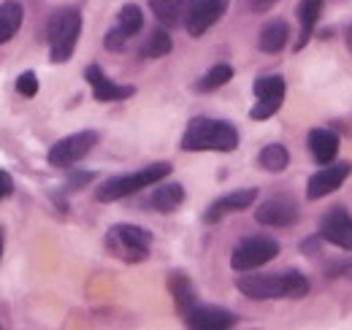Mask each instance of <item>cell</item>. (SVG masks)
<instances>
[{
	"label": "cell",
	"mask_w": 352,
	"mask_h": 330,
	"mask_svg": "<svg viewBox=\"0 0 352 330\" xmlns=\"http://www.w3.org/2000/svg\"><path fill=\"white\" fill-rule=\"evenodd\" d=\"M322 6L325 0H301L298 3V22H301V33H298V41H296V52L304 49L309 43V38L314 36V28L322 16Z\"/></svg>",
	"instance_id": "18"
},
{
	"label": "cell",
	"mask_w": 352,
	"mask_h": 330,
	"mask_svg": "<svg viewBox=\"0 0 352 330\" xmlns=\"http://www.w3.org/2000/svg\"><path fill=\"white\" fill-rule=\"evenodd\" d=\"M131 41V36H125L120 28H111L109 33H106V38H103V46L109 49V52H122L125 46Z\"/></svg>",
	"instance_id": "29"
},
{
	"label": "cell",
	"mask_w": 352,
	"mask_h": 330,
	"mask_svg": "<svg viewBox=\"0 0 352 330\" xmlns=\"http://www.w3.org/2000/svg\"><path fill=\"white\" fill-rule=\"evenodd\" d=\"M85 79H87L89 87H92V98H95L98 103L128 100V98H133V95H135V87H131V84L111 82V79L103 74V68H100V65H87Z\"/></svg>",
	"instance_id": "12"
},
{
	"label": "cell",
	"mask_w": 352,
	"mask_h": 330,
	"mask_svg": "<svg viewBox=\"0 0 352 330\" xmlns=\"http://www.w3.org/2000/svg\"><path fill=\"white\" fill-rule=\"evenodd\" d=\"M320 236L333 247L352 252V217L347 208H331L320 222Z\"/></svg>",
	"instance_id": "13"
},
{
	"label": "cell",
	"mask_w": 352,
	"mask_h": 330,
	"mask_svg": "<svg viewBox=\"0 0 352 330\" xmlns=\"http://www.w3.org/2000/svg\"><path fill=\"white\" fill-rule=\"evenodd\" d=\"M258 163H261V168L268 170V173H282V170L290 165V152H287L282 144H268V146L261 149Z\"/></svg>",
	"instance_id": "23"
},
{
	"label": "cell",
	"mask_w": 352,
	"mask_h": 330,
	"mask_svg": "<svg viewBox=\"0 0 352 330\" xmlns=\"http://www.w3.org/2000/svg\"><path fill=\"white\" fill-rule=\"evenodd\" d=\"M82 36V14L76 8H60L49 19V57L52 63H68Z\"/></svg>",
	"instance_id": "4"
},
{
	"label": "cell",
	"mask_w": 352,
	"mask_h": 330,
	"mask_svg": "<svg viewBox=\"0 0 352 330\" xmlns=\"http://www.w3.org/2000/svg\"><path fill=\"white\" fill-rule=\"evenodd\" d=\"M279 254V244L276 239H268V236H250L244 241H239V247L233 249L230 254V268L233 271H255L265 263H271L274 257Z\"/></svg>",
	"instance_id": "6"
},
{
	"label": "cell",
	"mask_w": 352,
	"mask_h": 330,
	"mask_svg": "<svg viewBox=\"0 0 352 330\" xmlns=\"http://www.w3.org/2000/svg\"><path fill=\"white\" fill-rule=\"evenodd\" d=\"M16 92L25 95V98H33L38 95V76L33 71H25L19 79H16Z\"/></svg>",
	"instance_id": "28"
},
{
	"label": "cell",
	"mask_w": 352,
	"mask_h": 330,
	"mask_svg": "<svg viewBox=\"0 0 352 330\" xmlns=\"http://www.w3.org/2000/svg\"><path fill=\"white\" fill-rule=\"evenodd\" d=\"M0 257H3V228H0Z\"/></svg>",
	"instance_id": "33"
},
{
	"label": "cell",
	"mask_w": 352,
	"mask_h": 330,
	"mask_svg": "<svg viewBox=\"0 0 352 330\" xmlns=\"http://www.w3.org/2000/svg\"><path fill=\"white\" fill-rule=\"evenodd\" d=\"M255 219L265 228H290L298 222V204L290 195H274L258 206Z\"/></svg>",
	"instance_id": "10"
},
{
	"label": "cell",
	"mask_w": 352,
	"mask_h": 330,
	"mask_svg": "<svg viewBox=\"0 0 352 330\" xmlns=\"http://www.w3.org/2000/svg\"><path fill=\"white\" fill-rule=\"evenodd\" d=\"M184 204V187L179 182H157V190H152L149 206L160 214H171Z\"/></svg>",
	"instance_id": "17"
},
{
	"label": "cell",
	"mask_w": 352,
	"mask_h": 330,
	"mask_svg": "<svg viewBox=\"0 0 352 330\" xmlns=\"http://www.w3.org/2000/svg\"><path fill=\"white\" fill-rule=\"evenodd\" d=\"M184 6L187 0H149V8L163 28H179L184 22Z\"/></svg>",
	"instance_id": "22"
},
{
	"label": "cell",
	"mask_w": 352,
	"mask_h": 330,
	"mask_svg": "<svg viewBox=\"0 0 352 330\" xmlns=\"http://www.w3.org/2000/svg\"><path fill=\"white\" fill-rule=\"evenodd\" d=\"M233 79V68L230 65H214V68H209L198 82H195V92H214V89H220L225 84Z\"/></svg>",
	"instance_id": "25"
},
{
	"label": "cell",
	"mask_w": 352,
	"mask_h": 330,
	"mask_svg": "<svg viewBox=\"0 0 352 330\" xmlns=\"http://www.w3.org/2000/svg\"><path fill=\"white\" fill-rule=\"evenodd\" d=\"M347 46H350V52H352V25L347 28Z\"/></svg>",
	"instance_id": "32"
},
{
	"label": "cell",
	"mask_w": 352,
	"mask_h": 330,
	"mask_svg": "<svg viewBox=\"0 0 352 330\" xmlns=\"http://www.w3.org/2000/svg\"><path fill=\"white\" fill-rule=\"evenodd\" d=\"M352 173V165L350 163H336V165H325V168H320L311 179H309L307 184V198L309 201H320V198H325V195H331V192H336L344 182H347V176Z\"/></svg>",
	"instance_id": "11"
},
{
	"label": "cell",
	"mask_w": 352,
	"mask_h": 330,
	"mask_svg": "<svg viewBox=\"0 0 352 330\" xmlns=\"http://www.w3.org/2000/svg\"><path fill=\"white\" fill-rule=\"evenodd\" d=\"M168 176H171V163L146 165V168H138V170L125 173V176H111V179H106V182L98 187L95 198H98L100 204H114V201H122V198H128V195H135V192H141V190H146V187H155L157 182H163V179H168Z\"/></svg>",
	"instance_id": "3"
},
{
	"label": "cell",
	"mask_w": 352,
	"mask_h": 330,
	"mask_svg": "<svg viewBox=\"0 0 352 330\" xmlns=\"http://www.w3.org/2000/svg\"><path fill=\"white\" fill-rule=\"evenodd\" d=\"M184 325L187 328H195V330H225V328H233L239 320L233 311H225L220 306H195L190 309L184 317Z\"/></svg>",
	"instance_id": "14"
},
{
	"label": "cell",
	"mask_w": 352,
	"mask_h": 330,
	"mask_svg": "<svg viewBox=\"0 0 352 330\" xmlns=\"http://www.w3.org/2000/svg\"><path fill=\"white\" fill-rule=\"evenodd\" d=\"M25 19V8L16 0H6L0 3V43H8L22 28Z\"/></svg>",
	"instance_id": "20"
},
{
	"label": "cell",
	"mask_w": 352,
	"mask_h": 330,
	"mask_svg": "<svg viewBox=\"0 0 352 330\" xmlns=\"http://www.w3.org/2000/svg\"><path fill=\"white\" fill-rule=\"evenodd\" d=\"M287 41H290V28L282 19H271L268 25H263V30L258 36V46H261V52H265V54L282 52L287 46Z\"/></svg>",
	"instance_id": "19"
},
{
	"label": "cell",
	"mask_w": 352,
	"mask_h": 330,
	"mask_svg": "<svg viewBox=\"0 0 352 330\" xmlns=\"http://www.w3.org/2000/svg\"><path fill=\"white\" fill-rule=\"evenodd\" d=\"M106 247L114 257H120L125 263H144L152 249V236H149V230H144L138 225L120 222V225L109 228Z\"/></svg>",
	"instance_id": "5"
},
{
	"label": "cell",
	"mask_w": 352,
	"mask_h": 330,
	"mask_svg": "<svg viewBox=\"0 0 352 330\" xmlns=\"http://www.w3.org/2000/svg\"><path fill=\"white\" fill-rule=\"evenodd\" d=\"M307 144H309L311 157L320 165H328L339 155V135L331 133V130H325V127H314V130L309 133Z\"/></svg>",
	"instance_id": "16"
},
{
	"label": "cell",
	"mask_w": 352,
	"mask_h": 330,
	"mask_svg": "<svg viewBox=\"0 0 352 330\" xmlns=\"http://www.w3.org/2000/svg\"><path fill=\"white\" fill-rule=\"evenodd\" d=\"M228 3L230 0H187L184 6V30L192 36V38H201L206 30H212L220 16L228 11Z\"/></svg>",
	"instance_id": "8"
},
{
	"label": "cell",
	"mask_w": 352,
	"mask_h": 330,
	"mask_svg": "<svg viewBox=\"0 0 352 330\" xmlns=\"http://www.w3.org/2000/svg\"><path fill=\"white\" fill-rule=\"evenodd\" d=\"M168 289H171V295H174L176 300V311L184 317L190 309H195L198 306V292L192 287V282L184 276V274H174L171 279H168Z\"/></svg>",
	"instance_id": "21"
},
{
	"label": "cell",
	"mask_w": 352,
	"mask_h": 330,
	"mask_svg": "<svg viewBox=\"0 0 352 330\" xmlns=\"http://www.w3.org/2000/svg\"><path fill=\"white\" fill-rule=\"evenodd\" d=\"M95 144H98V133L95 130H82V133L65 135V138H60L49 149L46 160H49L52 168H71V165H76L79 160H85L89 152L95 149Z\"/></svg>",
	"instance_id": "7"
},
{
	"label": "cell",
	"mask_w": 352,
	"mask_h": 330,
	"mask_svg": "<svg viewBox=\"0 0 352 330\" xmlns=\"http://www.w3.org/2000/svg\"><path fill=\"white\" fill-rule=\"evenodd\" d=\"M117 28H120L125 36H131V38L141 33V28H144V14H141V8H138L135 3H125V6L120 8Z\"/></svg>",
	"instance_id": "26"
},
{
	"label": "cell",
	"mask_w": 352,
	"mask_h": 330,
	"mask_svg": "<svg viewBox=\"0 0 352 330\" xmlns=\"http://www.w3.org/2000/svg\"><path fill=\"white\" fill-rule=\"evenodd\" d=\"M11 192H14V179H11L6 170H0V201L8 198Z\"/></svg>",
	"instance_id": "31"
},
{
	"label": "cell",
	"mask_w": 352,
	"mask_h": 330,
	"mask_svg": "<svg viewBox=\"0 0 352 330\" xmlns=\"http://www.w3.org/2000/svg\"><path fill=\"white\" fill-rule=\"evenodd\" d=\"M285 79L282 76H261L255 82V106L250 111L252 120H268L274 117L285 103Z\"/></svg>",
	"instance_id": "9"
},
{
	"label": "cell",
	"mask_w": 352,
	"mask_h": 330,
	"mask_svg": "<svg viewBox=\"0 0 352 330\" xmlns=\"http://www.w3.org/2000/svg\"><path fill=\"white\" fill-rule=\"evenodd\" d=\"M92 179H95L92 170H76L74 168V173H68V179H65V192H76V190L87 187Z\"/></svg>",
	"instance_id": "27"
},
{
	"label": "cell",
	"mask_w": 352,
	"mask_h": 330,
	"mask_svg": "<svg viewBox=\"0 0 352 330\" xmlns=\"http://www.w3.org/2000/svg\"><path fill=\"white\" fill-rule=\"evenodd\" d=\"M255 201H258V190H255V187L233 190V192H228V195L217 198L212 206L206 208V214H204V222L214 225V222H220L225 214H233V211H244V208L252 206Z\"/></svg>",
	"instance_id": "15"
},
{
	"label": "cell",
	"mask_w": 352,
	"mask_h": 330,
	"mask_svg": "<svg viewBox=\"0 0 352 330\" xmlns=\"http://www.w3.org/2000/svg\"><path fill=\"white\" fill-rule=\"evenodd\" d=\"M239 292L252 300H279V298H304L309 282L301 271H282V274H250L239 276Z\"/></svg>",
	"instance_id": "1"
},
{
	"label": "cell",
	"mask_w": 352,
	"mask_h": 330,
	"mask_svg": "<svg viewBox=\"0 0 352 330\" xmlns=\"http://www.w3.org/2000/svg\"><path fill=\"white\" fill-rule=\"evenodd\" d=\"M171 49H174V41H171V36H168V28H157V30H152V36L144 41L141 54L149 57V60H160V57H166Z\"/></svg>",
	"instance_id": "24"
},
{
	"label": "cell",
	"mask_w": 352,
	"mask_h": 330,
	"mask_svg": "<svg viewBox=\"0 0 352 330\" xmlns=\"http://www.w3.org/2000/svg\"><path fill=\"white\" fill-rule=\"evenodd\" d=\"M276 3H279V0H247L250 11H255V14H265V11H271Z\"/></svg>",
	"instance_id": "30"
},
{
	"label": "cell",
	"mask_w": 352,
	"mask_h": 330,
	"mask_svg": "<svg viewBox=\"0 0 352 330\" xmlns=\"http://www.w3.org/2000/svg\"><path fill=\"white\" fill-rule=\"evenodd\" d=\"M236 146H239V130L230 122L214 117L190 120L182 135L184 152H233Z\"/></svg>",
	"instance_id": "2"
}]
</instances>
